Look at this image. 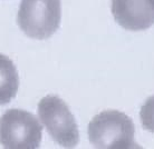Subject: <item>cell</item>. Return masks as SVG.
<instances>
[{
	"label": "cell",
	"mask_w": 154,
	"mask_h": 149,
	"mask_svg": "<svg viewBox=\"0 0 154 149\" xmlns=\"http://www.w3.org/2000/svg\"><path fill=\"white\" fill-rule=\"evenodd\" d=\"M135 127L130 117L119 110H104L88 125L89 142L100 149L140 148L134 140Z\"/></svg>",
	"instance_id": "cell-1"
},
{
	"label": "cell",
	"mask_w": 154,
	"mask_h": 149,
	"mask_svg": "<svg viewBox=\"0 0 154 149\" xmlns=\"http://www.w3.org/2000/svg\"><path fill=\"white\" fill-rule=\"evenodd\" d=\"M62 19L60 0H21L17 22L28 37L37 40L50 38Z\"/></svg>",
	"instance_id": "cell-2"
},
{
	"label": "cell",
	"mask_w": 154,
	"mask_h": 149,
	"mask_svg": "<svg viewBox=\"0 0 154 149\" xmlns=\"http://www.w3.org/2000/svg\"><path fill=\"white\" fill-rule=\"evenodd\" d=\"M42 127L35 116L23 109H9L0 118V144L9 149L38 148Z\"/></svg>",
	"instance_id": "cell-3"
},
{
	"label": "cell",
	"mask_w": 154,
	"mask_h": 149,
	"mask_svg": "<svg viewBox=\"0 0 154 149\" xmlns=\"http://www.w3.org/2000/svg\"><path fill=\"white\" fill-rule=\"evenodd\" d=\"M38 116L50 137L65 148H74L79 142L76 120L67 103L57 96H46L38 103Z\"/></svg>",
	"instance_id": "cell-4"
},
{
	"label": "cell",
	"mask_w": 154,
	"mask_h": 149,
	"mask_svg": "<svg viewBox=\"0 0 154 149\" xmlns=\"http://www.w3.org/2000/svg\"><path fill=\"white\" fill-rule=\"evenodd\" d=\"M112 13L126 30H146L154 25V7L149 0H112Z\"/></svg>",
	"instance_id": "cell-5"
},
{
	"label": "cell",
	"mask_w": 154,
	"mask_h": 149,
	"mask_svg": "<svg viewBox=\"0 0 154 149\" xmlns=\"http://www.w3.org/2000/svg\"><path fill=\"white\" fill-rule=\"evenodd\" d=\"M19 88V77L16 66L7 56L0 54V105L9 103Z\"/></svg>",
	"instance_id": "cell-6"
},
{
	"label": "cell",
	"mask_w": 154,
	"mask_h": 149,
	"mask_svg": "<svg viewBox=\"0 0 154 149\" xmlns=\"http://www.w3.org/2000/svg\"><path fill=\"white\" fill-rule=\"evenodd\" d=\"M140 118L143 128L154 134V96L147 98L143 103L140 111Z\"/></svg>",
	"instance_id": "cell-7"
},
{
	"label": "cell",
	"mask_w": 154,
	"mask_h": 149,
	"mask_svg": "<svg viewBox=\"0 0 154 149\" xmlns=\"http://www.w3.org/2000/svg\"><path fill=\"white\" fill-rule=\"evenodd\" d=\"M149 1H150V4L154 7V0H149Z\"/></svg>",
	"instance_id": "cell-8"
}]
</instances>
